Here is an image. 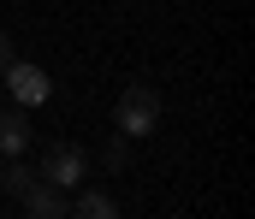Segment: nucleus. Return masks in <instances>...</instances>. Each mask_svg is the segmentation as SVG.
Wrapping results in <instances>:
<instances>
[{
    "label": "nucleus",
    "instance_id": "obj_6",
    "mask_svg": "<svg viewBox=\"0 0 255 219\" xmlns=\"http://www.w3.org/2000/svg\"><path fill=\"white\" fill-rule=\"evenodd\" d=\"M30 148V113H0V154H24Z\"/></svg>",
    "mask_w": 255,
    "mask_h": 219
},
{
    "label": "nucleus",
    "instance_id": "obj_5",
    "mask_svg": "<svg viewBox=\"0 0 255 219\" xmlns=\"http://www.w3.org/2000/svg\"><path fill=\"white\" fill-rule=\"evenodd\" d=\"M65 214H77V219H113V214H119V202H113L107 190H83V184H77Z\"/></svg>",
    "mask_w": 255,
    "mask_h": 219
},
{
    "label": "nucleus",
    "instance_id": "obj_8",
    "mask_svg": "<svg viewBox=\"0 0 255 219\" xmlns=\"http://www.w3.org/2000/svg\"><path fill=\"white\" fill-rule=\"evenodd\" d=\"M12 60H18V54H12V36H6V30H0V72H6V66H12Z\"/></svg>",
    "mask_w": 255,
    "mask_h": 219
},
{
    "label": "nucleus",
    "instance_id": "obj_7",
    "mask_svg": "<svg viewBox=\"0 0 255 219\" xmlns=\"http://www.w3.org/2000/svg\"><path fill=\"white\" fill-rule=\"evenodd\" d=\"M30 178H36V172H30V166H24L18 154H6V172H0V190H6V196H24V190H30Z\"/></svg>",
    "mask_w": 255,
    "mask_h": 219
},
{
    "label": "nucleus",
    "instance_id": "obj_2",
    "mask_svg": "<svg viewBox=\"0 0 255 219\" xmlns=\"http://www.w3.org/2000/svg\"><path fill=\"white\" fill-rule=\"evenodd\" d=\"M36 178H48L54 190H65V196H71V190H77V184L89 178V154H83L77 143H54L48 154H42V166H36Z\"/></svg>",
    "mask_w": 255,
    "mask_h": 219
},
{
    "label": "nucleus",
    "instance_id": "obj_1",
    "mask_svg": "<svg viewBox=\"0 0 255 219\" xmlns=\"http://www.w3.org/2000/svg\"><path fill=\"white\" fill-rule=\"evenodd\" d=\"M113 125H119V137H148V131H160V89L130 83L125 95H119V107H113Z\"/></svg>",
    "mask_w": 255,
    "mask_h": 219
},
{
    "label": "nucleus",
    "instance_id": "obj_3",
    "mask_svg": "<svg viewBox=\"0 0 255 219\" xmlns=\"http://www.w3.org/2000/svg\"><path fill=\"white\" fill-rule=\"evenodd\" d=\"M0 77H6V89H12V101H18V107H36V101H48V89H54L48 72H42V66H30V60H12Z\"/></svg>",
    "mask_w": 255,
    "mask_h": 219
},
{
    "label": "nucleus",
    "instance_id": "obj_4",
    "mask_svg": "<svg viewBox=\"0 0 255 219\" xmlns=\"http://www.w3.org/2000/svg\"><path fill=\"white\" fill-rule=\"evenodd\" d=\"M18 202H24V214H30V219H65V208H71V196L54 190L48 178H30V190H24Z\"/></svg>",
    "mask_w": 255,
    "mask_h": 219
}]
</instances>
